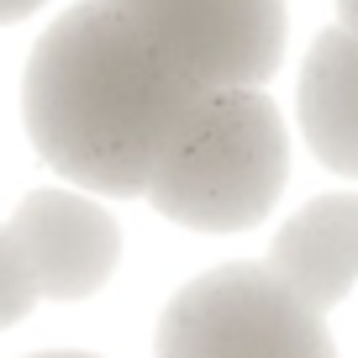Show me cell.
<instances>
[{
  "mask_svg": "<svg viewBox=\"0 0 358 358\" xmlns=\"http://www.w3.org/2000/svg\"><path fill=\"white\" fill-rule=\"evenodd\" d=\"M195 90L116 0H79L37 37L22 74L32 148L90 195L137 201L185 127Z\"/></svg>",
  "mask_w": 358,
  "mask_h": 358,
  "instance_id": "1",
  "label": "cell"
},
{
  "mask_svg": "<svg viewBox=\"0 0 358 358\" xmlns=\"http://www.w3.org/2000/svg\"><path fill=\"white\" fill-rule=\"evenodd\" d=\"M290 137L264 90H206L164 148L143 201L195 232H248L285 190Z\"/></svg>",
  "mask_w": 358,
  "mask_h": 358,
  "instance_id": "2",
  "label": "cell"
},
{
  "mask_svg": "<svg viewBox=\"0 0 358 358\" xmlns=\"http://www.w3.org/2000/svg\"><path fill=\"white\" fill-rule=\"evenodd\" d=\"M158 358H337L322 311L264 264H222L169 301Z\"/></svg>",
  "mask_w": 358,
  "mask_h": 358,
  "instance_id": "3",
  "label": "cell"
},
{
  "mask_svg": "<svg viewBox=\"0 0 358 358\" xmlns=\"http://www.w3.org/2000/svg\"><path fill=\"white\" fill-rule=\"evenodd\" d=\"M195 90H258L285 53V0H116Z\"/></svg>",
  "mask_w": 358,
  "mask_h": 358,
  "instance_id": "4",
  "label": "cell"
},
{
  "mask_svg": "<svg viewBox=\"0 0 358 358\" xmlns=\"http://www.w3.org/2000/svg\"><path fill=\"white\" fill-rule=\"evenodd\" d=\"M11 237L22 248L37 295L48 301H90L116 274L122 227L79 190H32L11 211Z\"/></svg>",
  "mask_w": 358,
  "mask_h": 358,
  "instance_id": "5",
  "label": "cell"
},
{
  "mask_svg": "<svg viewBox=\"0 0 358 358\" xmlns=\"http://www.w3.org/2000/svg\"><path fill=\"white\" fill-rule=\"evenodd\" d=\"M268 274L306 301L311 311H332L358 280V195H316L306 201L268 243Z\"/></svg>",
  "mask_w": 358,
  "mask_h": 358,
  "instance_id": "6",
  "label": "cell"
},
{
  "mask_svg": "<svg viewBox=\"0 0 358 358\" xmlns=\"http://www.w3.org/2000/svg\"><path fill=\"white\" fill-rule=\"evenodd\" d=\"M301 132L332 174L358 179V37L327 27L301 69Z\"/></svg>",
  "mask_w": 358,
  "mask_h": 358,
  "instance_id": "7",
  "label": "cell"
},
{
  "mask_svg": "<svg viewBox=\"0 0 358 358\" xmlns=\"http://www.w3.org/2000/svg\"><path fill=\"white\" fill-rule=\"evenodd\" d=\"M37 301H43V295H37L32 268H27V258H22V248H16L11 227L0 222V332L16 327Z\"/></svg>",
  "mask_w": 358,
  "mask_h": 358,
  "instance_id": "8",
  "label": "cell"
},
{
  "mask_svg": "<svg viewBox=\"0 0 358 358\" xmlns=\"http://www.w3.org/2000/svg\"><path fill=\"white\" fill-rule=\"evenodd\" d=\"M37 6H48V0H0V27L22 22V16H32Z\"/></svg>",
  "mask_w": 358,
  "mask_h": 358,
  "instance_id": "9",
  "label": "cell"
},
{
  "mask_svg": "<svg viewBox=\"0 0 358 358\" xmlns=\"http://www.w3.org/2000/svg\"><path fill=\"white\" fill-rule=\"evenodd\" d=\"M337 27L358 37V0H337Z\"/></svg>",
  "mask_w": 358,
  "mask_h": 358,
  "instance_id": "10",
  "label": "cell"
},
{
  "mask_svg": "<svg viewBox=\"0 0 358 358\" xmlns=\"http://www.w3.org/2000/svg\"><path fill=\"white\" fill-rule=\"evenodd\" d=\"M37 358H95V353H37Z\"/></svg>",
  "mask_w": 358,
  "mask_h": 358,
  "instance_id": "11",
  "label": "cell"
}]
</instances>
